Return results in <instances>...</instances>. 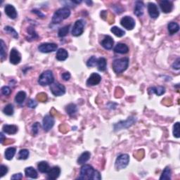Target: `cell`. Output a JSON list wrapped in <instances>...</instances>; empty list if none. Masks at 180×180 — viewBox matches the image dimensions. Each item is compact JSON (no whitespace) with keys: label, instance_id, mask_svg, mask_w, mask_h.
<instances>
[{"label":"cell","instance_id":"cell-4","mask_svg":"<svg viewBox=\"0 0 180 180\" xmlns=\"http://www.w3.org/2000/svg\"><path fill=\"white\" fill-rule=\"evenodd\" d=\"M136 119L135 117H129L125 121H120L119 123H116L114 125V130L115 131H119L121 130H123V129H127L129 128L130 127L133 125L134 123H136Z\"/></svg>","mask_w":180,"mask_h":180},{"label":"cell","instance_id":"cell-30","mask_svg":"<svg viewBox=\"0 0 180 180\" xmlns=\"http://www.w3.org/2000/svg\"><path fill=\"white\" fill-rule=\"evenodd\" d=\"M26 98V94L23 91H20V92H18L16 95V97H15V101L19 104H21L24 102V101Z\"/></svg>","mask_w":180,"mask_h":180},{"label":"cell","instance_id":"cell-1","mask_svg":"<svg viewBox=\"0 0 180 180\" xmlns=\"http://www.w3.org/2000/svg\"><path fill=\"white\" fill-rule=\"evenodd\" d=\"M70 15V11L68 7H63L58 9L52 17V23L54 24H59L61 22L68 19Z\"/></svg>","mask_w":180,"mask_h":180},{"label":"cell","instance_id":"cell-43","mask_svg":"<svg viewBox=\"0 0 180 180\" xmlns=\"http://www.w3.org/2000/svg\"><path fill=\"white\" fill-rule=\"evenodd\" d=\"M8 168L6 165H2L1 166H0V177H4L5 174H6L7 172H8Z\"/></svg>","mask_w":180,"mask_h":180},{"label":"cell","instance_id":"cell-37","mask_svg":"<svg viewBox=\"0 0 180 180\" xmlns=\"http://www.w3.org/2000/svg\"><path fill=\"white\" fill-rule=\"evenodd\" d=\"M4 30L6 32H8L9 34L12 35L13 37L15 38V39H18V38H19V34H18V32L14 28H13L12 27L6 26L4 27Z\"/></svg>","mask_w":180,"mask_h":180},{"label":"cell","instance_id":"cell-40","mask_svg":"<svg viewBox=\"0 0 180 180\" xmlns=\"http://www.w3.org/2000/svg\"><path fill=\"white\" fill-rule=\"evenodd\" d=\"M173 135L174 137L179 138V123H176L173 126Z\"/></svg>","mask_w":180,"mask_h":180},{"label":"cell","instance_id":"cell-46","mask_svg":"<svg viewBox=\"0 0 180 180\" xmlns=\"http://www.w3.org/2000/svg\"><path fill=\"white\" fill-rule=\"evenodd\" d=\"M37 106V102L36 101H35L34 99H30L28 103H27V106L31 108H36V106Z\"/></svg>","mask_w":180,"mask_h":180},{"label":"cell","instance_id":"cell-20","mask_svg":"<svg viewBox=\"0 0 180 180\" xmlns=\"http://www.w3.org/2000/svg\"><path fill=\"white\" fill-rule=\"evenodd\" d=\"M114 52L118 54H125L129 52V47L124 43H118L114 48Z\"/></svg>","mask_w":180,"mask_h":180},{"label":"cell","instance_id":"cell-39","mask_svg":"<svg viewBox=\"0 0 180 180\" xmlns=\"http://www.w3.org/2000/svg\"><path fill=\"white\" fill-rule=\"evenodd\" d=\"M96 64H97V59H96L94 56H92L90 59H89L87 62V65L88 67L96 66Z\"/></svg>","mask_w":180,"mask_h":180},{"label":"cell","instance_id":"cell-32","mask_svg":"<svg viewBox=\"0 0 180 180\" xmlns=\"http://www.w3.org/2000/svg\"><path fill=\"white\" fill-rule=\"evenodd\" d=\"M111 32H113L115 36H117L118 37H121L125 35V32L123 30H122L121 28H120V27H118L117 26H114L111 27Z\"/></svg>","mask_w":180,"mask_h":180},{"label":"cell","instance_id":"cell-31","mask_svg":"<svg viewBox=\"0 0 180 180\" xmlns=\"http://www.w3.org/2000/svg\"><path fill=\"white\" fill-rule=\"evenodd\" d=\"M65 111H66V112L68 115L70 116H73L74 115H75L76 113H77V106H76V105L74 104V103H70V104H68L66 106V108H65Z\"/></svg>","mask_w":180,"mask_h":180},{"label":"cell","instance_id":"cell-52","mask_svg":"<svg viewBox=\"0 0 180 180\" xmlns=\"http://www.w3.org/2000/svg\"><path fill=\"white\" fill-rule=\"evenodd\" d=\"M136 157H140L141 158H142V157L144 156V151L143 150L138 151L137 152H136Z\"/></svg>","mask_w":180,"mask_h":180},{"label":"cell","instance_id":"cell-22","mask_svg":"<svg viewBox=\"0 0 180 180\" xmlns=\"http://www.w3.org/2000/svg\"><path fill=\"white\" fill-rule=\"evenodd\" d=\"M149 94H156L158 96H161L165 92V88L163 86H158V87H153L149 90Z\"/></svg>","mask_w":180,"mask_h":180},{"label":"cell","instance_id":"cell-53","mask_svg":"<svg viewBox=\"0 0 180 180\" xmlns=\"http://www.w3.org/2000/svg\"><path fill=\"white\" fill-rule=\"evenodd\" d=\"M0 136H1V144H4V141L6 140V138L4 137L3 133H1L0 134Z\"/></svg>","mask_w":180,"mask_h":180},{"label":"cell","instance_id":"cell-48","mask_svg":"<svg viewBox=\"0 0 180 180\" xmlns=\"http://www.w3.org/2000/svg\"><path fill=\"white\" fill-rule=\"evenodd\" d=\"M172 67L173 69H175V70H179V68H180V59L179 58H178L174 63L172 64Z\"/></svg>","mask_w":180,"mask_h":180},{"label":"cell","instance_id":"cell-21","mask_svg":"<svg viewBox=\"0 0 180 180\" xmlns=\"http://www.w3.org/2000/svg\"><path fill=\"white\" fill-rule=\"evenodd\" d=\"M2 130L6 134H14L18 132V128L14 125H4L2 128Z\"/></svg>","mask_w":180,"mask_h":180},{"label":"cell","instance_id":"cell-34","mask_svg":"<svg viewBox=\"0 0 180 180\" xmlns=\"http://www.w3.org/2000/svg\"><path fill=\"white\" fill-rule=\"evenodd\" d=\"M70 27V25H65V26L61 27V28H60L59 32H58V35H59V37H64L65 36H66V35L68 34V32H69Z\"/></svg>","mask_w":180,"mask_h":180},{"label":"cell","instance_id":"cell-45","mask_svg":"<svg viewBox=\"0 0 180 180\" xmlns=\"http://www.w3.org/2000/svg\"><path fill=\"white\" fill-rule=\"evenodd\" d=\"M37 99L42 102H45L47 100V96L44 93H40L37 95Z\"/></svg>","mask_w":180,"mask_h":180},{"label":"cell","instance_id":"cell-19","mask_svg":"<svg viewBox=\"0 0 180 180\" xmlns=\"http://www.w3.org/2000/svg\"><path fill=\"white\" fill-rule=\"evenodd\" d=\"M144 4L142 2L137 1L135 3V6H134V13L136 16H141L144 14Z\"/></svg>","mask_w":180,"mask_h":180},{"label":"cell","instance_id":"cell-50","mask_svg":"<svg viewBox=\"0 0 180 180\" xmlns=\"http://www.w3.org/2000/svg\"><path fill=\"white\" fill-rule=\"evenodd\" d=\"M11 179H23V174L21 173H18V174H14V175H13L11 177Z\"/></svg>","mask_w":180,"mask_h":180},{"label":"cell","instance_id":"cell-16","mask_svg":"<svg viewBox=\"0 0 180 180\" xmlns=\"http://www.w3.org/2000/svg\"><path fill=\"white\" fill-rule=\"evenodd\" d=\"M101 44L104 49L111 50L113 48L114 44L113 39L111 36H109V35H106L103 40L101 41Z\"/></svg>","mask_w":180,"mask_h":180},{"label":"cell","instance_id":"cell-12","mask_svg":"<svg viewBox=\"0 0 180 180\" xmlns=\"http://www.w3.org/2000/svg\"><path fill=\"white\" fill-rule=\"evenodd\" d=\"M21 56L19 51L13 48L10 52V63L14 65H17L21 62Z\"/></svg>","mask_w":180,"mask_h":180},{"label":"cell","instance_id":"cell-47","mask_svg":"<svg viewBox=\"0 0 180 180\" xmlns=\"http://www.w3.org/2000/svg\"><path fill=\"white\" fill-rule=\"evenodd\" d=\"M94 179V180L101 179V176L100 174V172L97 170H94V174H92V179Z\"/></svg>","mask_w":180,"mask_h":180},{"label":"cell","instance_id":"cell-26","mask_svg":"<svg viewBox=\"0 0 180 180\" xmlns=\"http://www.w3.org/2000/svg\"><path fill=\"white\" fill-rule=\"evenodd\" d=\"M168 32L170 35L177 33L179 30V25L175 22H170L168 25Z\"/></svg>","mask_w":180,"mask_h":180},{"label":"cell","instance_id":"cell-2","mask_svg":"<svg viewBox=\"0 0 180 180\" xmlns=\"http://www.w3.org/2000/svg\"><path fill=\"white\" fill-rule=\"evenodd\" d=\"M129 65V59L127 57L118 59L113 61L112 67L113 71L117 74L123 73Z\"/></svg>","mask_w":180,"mask_h":180},{"label":"cell","instance_id":"cell-11","mask_svg":"<svg viewBox=\"0 0 180 180\" xmlns=\"http://www.w3.org/2000/svg\"><path fill=\"white\" fill-rule=\"evenodd\" d=\"M54 125V119L52 115H45L42 120V128L45 132H49Z\"/></svg>","mask_w":180,"mask_h":180},{"label":"cell","instance_id":"cell-49","mask_svg":"<svg viewBox=\"0 0 180 180\" xmlns=\"http://www.w3.org/2000/svg\"><path fill=\"white\" fill-rule=\"evenodd\" d=\"M61 76H62L63 79L65 81L69 80L70 78V73H68V72L63 73Z\"/></svg>","mask_w":180,"mask_h":180},{"label":"cell","instance_id":"cell-28","mask_svg":"<svg viewBox=\"0 0 180 180\" xmlns=\"http://www.w3.org/2000/svg\"><path fill=\"white\" fill-rule=\"evenodd\" d=\"M90 157H91V154L90 152H88V151L84 152V153H82V154H81L80 156L78 158L77 163L80 165L85 164V163H87L89 160H90Z\"/></svg>","mask_w":180,"mask_h":180},{"label":"cell","instance_id":"cell-27","mask_svg":"<svg viewBox=\"0 0 180 180\" xmlns=\"http://www.w3.org/2000/svg\"><path fill=\"white\" fill-rule=\"evenodd\" d=\"M98 67V69L99 71H105L106 70V67H107V61L105 58L101 57L99 59H97V64H96Z\"/></svg>","mask_w":180,"mask_h":180},{"label":"cell","instance_id":"cell-14","mask_svg":"<svg viewBox=\"0 0 180 180\" xmlns=\"http://www.w3.org/2000/svg\"><path fill=\"white\" fill-rule=\"evenodd\" d=\"M160 7L163 13L168 14V13H170L173 9V4L172 2L168 1V0H163V1L160 2Z\"/></svg>","mask_w":180,"mask_h":180},{"label":"cell","instance_id":"cell-29","mask_svg":"<svg viewBox=\"0 0 180 180\" xmlns=\"http://www.w3.org/2000/svg\"><path fill=\"white\" fill-rule=\"evenodd\" d=\"M16 152V149L15 147H9L5 151V158L8 161H11L14 158Z\"/></svg>","mask_w":180,"mask_h":180},{"label":"cell","instance_id":"cell-7","mask_svg":"<svg viewBox=\"0 0 180 180\" xmlns=\"http://www.w3.org/2000/svg\"><path fill=\"white\" fill-rule=\"evenodd\" d=\"M84 28H85L84 21L82 19L77 20V21L75 23V24L73 27L72 35L75 37L80 36V35L83 33V32H84Z\"/></svg>","mask_w":180,"mask_h":180},{"label":"cell","instance_id":"cell-9","mask_svg":"<svg viewBox=\"0 0 180 180\" xmlns=\"http://www.w3.org/2000/svg\"><path fill=\"white\" fill-rule=\"evenodd\" d=\"M58 45L55 43H43L38 47V50L42 53H51L57 51Z\"/></svg>","mask_w":180,"mask_h":180},{"label":"cell","instance_id":"cell-33","mask_svg":"<svg viewBox=\"0 0 180 180\" xmlns=\"http://www.w3.org/2000/svg\"><path fill=\"white\" fill-rule=\"evenodd\" d=\"M171 179V170L169 167H166L164 169V170L162 173L161 177H160V179L163 180V179Z\"/></svg>","mask_w":180,"mask_h":180},{"label":"cell","instance_id":"cell-17","mask_svg":"<svg viewBox=\"0 0 180 180\" xmlns=\"http://www.w3.org/2000/svg\"><path fill=\"white\" fill-rule=\"evenodd\" d=\"M61 174V169L58 166L53 167L47 172V178L49 179H57L59 177Z\"/></svg>","mask_w":180,"mask_h":180},{"label":"cell","instance_id":"cell-51","mask_svg":"<svg viewBox=\"0 0 180 180\" xmlns=\"http://www.w3.org/2000/svg\"><path fill=\"white\" fill-rule=\"evenodd\" d=\"M32 12L35 13V14H37V16H39V17H41V18H44V15L42 14V13L40 12V11H38V10H36V9H34V10H32Z\"/></svg>","mask_w":180,"mask_h":180},{"label":"cell","instance_id":"cell-3","mask_svg":"<svg viewBox=\"0 0 180 180\" xmlns=\"http://www.w3.org/2000/svg\"><path fill=\"white\" fill-rule=\"evenodd\" d=\"M54 82V77L52 71L47 70L43 72L38 79V83L42 86L51 85Z\"/></svg>","mask_w":180,"mask_h":180},{"label":"cell","instance_id":"cell-41","mask_svg":"<svg viewBox=\"0 0 180 180\" xmlns=\"http://www.w3.org/2000/svg\"><path fill=\"white\" fill-rule=\"evenodd\" d=\"M27 32H28V34L30 35V39L35 40V39H37V38L38 37V35H37L36 32H35V29L33 28V27H29L28 30H27Z\"/></svg>","mask_w":180,"mask_h":180},{"label":"cell","instance_id":"cell-38","mask_svg":"<svg viewBox=\"0 0 180 180\" xmlns=\"http://www.w3.org/2000/svg\"><path fill=\"white\" fill-rule=\"evenodd\" d=\"M6 45L3 40H1V60L2 61L6 58Z\"/></svg>","mask_w":180,"mask_h":180},{"label":"cell","instance_id":"cell-5","mask_svg":"<svg viewBox=\"0 0 180 180\" xmlns=\"http://www.w3.org/2000/svg\"><path fill=\"white\" fill-rule=\"evenodd\" d=\"M94 170H95L93 168L92 166L90 165H85L81 168L80 177H78V179H91Z\"/></svg>","mask_w":180,"mask_h":180},{"label":"cell","instance_id":"cell-6","mask_svg":"<svg viewBox=\"0 0 180 180\" xmlns=\"http://www.w3.org/2000/svg\"><path fill=\"white\" fill-rule=\"evenodd\" d=\"M130 163V156L128 154H121L116 159L115 167L117 170L125 169Z\"/></svg>","mask_w":180,"mask_h":180},{"label":"cell","instance_id":"cell-36","mask_svg":"<svg viewBox=\"0 0 180 180\" xmlns=\"http://www.w3.org/2000/svg\"><path fill=\"white\" fill-rule=\"evenodd\" d=\"M29 151L27 149H21L19 151V156H18V159L19 160H26L29 156Z\"/></svg>","mask_w":180,"mask_h":180},{"label":"cell","instance_id":"cell-42","mask_svg":"<svg viewBox=\"0 0 180 180\" xmlns=\"http://www.w3.org/2000/svg\"><path fill=\"white\" fill-rule=\"evenodd\" d=\"M40 128V123H35L33 125L32 127V132L33 135H37L38 134V132H39V129Z\"/></svg>","mask_w":180,"mask_h":180},{"label":"cell","instance_id":"cell-15","mask_svg":"<svg viewBox=\"0 0 180 180\" xmlns=\"http://www.w3.org/2000/svg\"><path fill=\"white\" fill-rule=\"evenodd\" d=\"M148 12L152 19H157L159 16V10L156 4L149 2L148 4Z\"/></svg>","mask_w":180,"mask_h":180},{"label":"cell","instance_id":"cell-35","mask_svg":"<svg viewBox=\"0 0 180 180\" xmlns=\"http://www.w3.org/2000/svg\"><path fill=\"white\" fill-rule=\"evenodd\" d=\"M3 113L5 114V115L11 116L14 113V106H13L12 104L9 103V104L6 105L3 109Z\"/></svg>","mask_w":180,"mask_h":180},{"label":"cell","instance_id":"cell-25","mask_svg":"<svg viewBox=\"0 0 180 180\" xmlns=\"http://www.w3.org/2000/svg\"><path fill=\"white\" fill-rule=\"evenodd\" d=\"M37 169L40 172L42 173H47L49 171V170L51 169L49 163L45 161H42L40 163H38L37 165Z\"/></svg>","mask_w":180,"mask_h":180},{"label":"cell","instance_id":"cell-54","mask_svg":"<svg viewBox=\"0 0 180 180\" xmlns=\"http://www.w3.org/2000/svg\"><path fill=\"white\" fill-rule=\"evenodd\" d=\"M86 3L88 4H89V6H90V5L92 4V2H87V1H86Z\"/></svg>","mask_w":180,"mask_h":180},{"label":"cell","instance_id":"cell-44","mask_svg":"<svg viewBox=\"0 0 180 180\" xmlns=\"http://www.w3.org/2000/svg\"><path fill=\"white\" fill-rule=\"evenodd\" d=\"M1 90H2V94L4 96H9L11 92V89H10L9 87H7V86H4V87L2 88Z\"/></svg>","mask_w":180,"mask_h":180},{"label":"cell","instance_id":"cell-24","mask_svg":"<svg viewBox=\"0 0 180 180\" xmlns=\"http://www.w3.org/2000/svg\"><path fill=\"white\" fill-rule=\"evenodd\" d=\"M25 174L27 177H30L32 179H37L38 177L37 172L32 167H28V168H25Z\"/></svg>","mask_w":180,"mask_h":180},{"label":"cell","instance_id":"cell-18","mask_svg":"<svg viewBox=\"0 0 180 180\" xmlns=\"http://www.w3.org/2000/svg\"><path fill=\"white\" fill-rule=\"evenodd\" d=\"M4 11L5 14H6L7 16H8L10 19H16V17L18 16L17 11L15 7L11 4H7L4 8Z\"/></svg>","mask_w":180,"mask_h":180},{"label":"cell","instance_id":"cell-23","mask_svg":"<svg viewBox=\"0 0 180 180\" xmlns=\"http://www.w3.org/2000/svg\"><path fill=\"white\" fill-rule=\"evenodd\" d=\"M68 57V52L65 49H63V48H61L59 50L57 51V59L58 61H65L67 59V58Z\"/></svg>","mask_w":180,"mask_h":180},{"label":"cell","instance_id":"cell-8","mask_svg":"<svg viewBox=\"0 0 180 180\" xmlns=\"http://www.w3.org/2000/svg\"><path fill=\"white\" fill-rule=\"evenodd\" d=\"M50 90L56 96H60L65 93V87L59 82H54L50 86Z\"/></svg>","mask_w":180,"mask_h":180},{"label":"cell","instance_id":"cell-13","mask_svg":"<svg viewBox=\"0 0 180 180\" xmlns=\"http://www.w3.org/2000/svg\"><path fill=\"white\" fill-rule=\"evenodd\" d=\"M101 80V77L99 74L98 73H94L90 76L87 81V86H95L97 85L100 83Z\"/></svg>","mask_w":180,"mask_h":180},{"label":"cell","instance_id":"cell-10","mask_svg":"<svg viewBox=\"0 0 180 180\" xmlns=\"http://www.w3.org/2000/svg\"><path fill=\"white\" fill-rule=\"evenodd\" d=\"M120 24L123 27L128 30H132L135 27V21L131 16H124L120 20Z\"/></svg>","mask_w":180,"mask_h":180}]
</instances>
